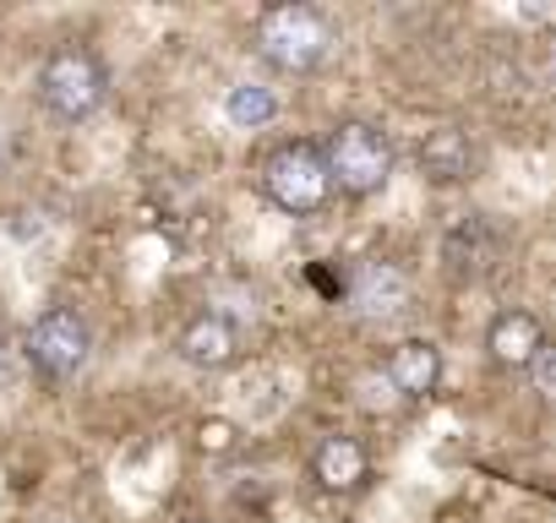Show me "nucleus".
I'll list each match as a JSON object with an SVG mask.
<instances>
[{"mask_svg":"<svg viewBox=\"0 0 556 523\" xmlns=\"http://www.w3.org/2000/svg\"><path fill=\"white\" fill-rule=\"evenodd\" d=\"M256 50L278 72L306 77V72L328 66V55H333V23L317 7H273L256 23Z\"/></svg>","mask_w":556,"mask_h":523,"instance_id":"1","label":"nucleus"},{"mask_svg":"<svg viewBox=\"0 0 556 523\" xmlns=\"http://www.w3.org/2000/svg\"><path fill=\"white\" fill-rule=\"evenodd\" d=\"M104 93H110V77H104V66H99L93 50L66 44V50H55V55L39 66V99H45V110L61 115V120H88V115H99Z\"/></svg>","mask_w":556,"mask_h":523,"instance_id":"2","label":"nucleus"},{"mask_svg":"<svg viewBox=\"0 0 556 523\" xmlns=\"http://www.w3.org/2000/svg\"><path fill=\"white\" fill-rule=\"evenodd\" d=\"M23 355H28V366H34L39 377L72 382V377L88 366V355H93V333H88V322H83L72 306H50L45 317H34Z\"/></svg>","mask_w":556,"mask_h":523,"instance_id":"3","label":"nucleus"},{"mask_svg":"<svg viewBox=\"0 0 556 523\" xmlns=\"http://www.w3.org/2000/svg\"><path fill=\"white\" fill-rule=\"evenodd\" d=\"M262 186L278 207L290 213H317L328 196H333V175H328V158L306 142H290L278 148L267 164H262Z\"/></svg>","mask_w":556,"mask_h":523,"instance_id":"4","label":"nucleus"},{"mask_svg":"<svg viewBox=\"0 0 556 523\" xmlns=\"http://www.w3.org/2000/svg\"><path fill=\"white\" fill-rule=\"evenodd\" d=\"M323 158H328L333 186H344V191H355V196L382 191L388 175H393V148H388V137H382L377 126H361V120H355V126H339Z\"/></svg>","mask_w":556,"mask_h":523,"instance_id":"5","label":"nucleus"},{"mask_svg":"<svg viewBox=\"0 0 556 523\" xmlns=\"http://www.w3.org/2000/svg\"><path fill=\"white\" fill-rule=\"evenodd\" d=\"M180 360L197 366V371H224L235 355H240V328L224 317V311H202L180 328Z\"/></svg>","mask_w":556,"mask_h":523,"instance_id":"6","label":"nucleus"},{"mask_svg":"<svg viewBox=\"0 0 556 523\" xmlns=\"http://www.w3.org/2000/svg\"><path fill=\"white\" fill-rule=\"evenodd\" d=\"M404 306H409V279L393 268V262H366V268L355 273V284H350V311L382 322V317H393V311H404Z\"/></svg>","mask_w":556,"mask_h":523,"instance_id":"7","label":"nucleus"},{"mask_svg":"<svg viewBox=\"0 0 556 523\" xmlns=\"http://www.w3.org/2000/svg\"><path fill=\"white\" fill-rule=\"evenodd\" d=\"M437 377H442V355H437L426 339H409V344H399V349H393L388 382H393V393H399V398H426V393L437 387Z\"/></svg>","mask_w":556,"mask_h":523,"instance_id":"8","label":"nucleus"},{"mask_svg":"<svg viewBox=\"0 0 556 523\" xmlns=\"http://www.w3.org/2000/svg\"><path fill=\"white\" fill-rule=\"evenodd\" d=\"M312 474H317L328 490L361 485V480H366V452H361V442H355V436H328V442L317 447V458H312Z\"/></svg>","mask_w":556,"mask_h":523,"instance_id":"9","label":"nucleus"},{"mask_svg":"<svg viewBox=\"0 0 556 523\" xmlns=\"http://www.w3.org/2000/svg\"><path fill=\"white\" fill-rule=\"evenodd\" d=\"M534 349H540V328H534V317L507 311V317L491 322V355H496L502 366H529Z\"/></svg>","mask_w":556,"mask_h":523,"instance_id":"10","label":"nucleus"},{"mask_svg":"<svg viewBox=\"0 0 556 523\" xmlns=\"http://www.w3.org/2000/svg\"><path fill=\"white\" fill-rule=\"evenodd\" d=\"M420 164H426V175H437V180H458V175H469V142H464V131H453V126L426 131Z\"/></svg>","mask_w":556,"mask_h":523,"instance_id":"11","label":"nucleus"},{"mask_svg":"<svg viewBox=\"0 0 556 523\" xmlns=\"http://www.w3.org/2000/svg\"><path fill=\"white\" fill-rule=\"evenodd\" d=\"M224 115H229V126L256 131V126H267V120L278 115V93L262 88V82H235V88L224 93Z\"/></svg>","mask_w":556,"mask_h":523,"instance_id":"12","label":"nucleus"},{"mask_svg":"<svg viewBox=\"0 0 556 523\" xmlns=\"http://www.w3.org/2000/svg\"><path fill=\"white\" fill-rule=\"evenodd\" d=\"M485 251H491V234H485V224L480 218H464L447 240H442V256L453 262V268H475V262H485Z\"/></svg>","mask_w":556,"mask_h":523,"instance_id":"13","label":"nucleus"},{"mask_svg":"<svg viewBox=\"0 0 556 523\" xmlns=\"http://www.w3.org/2000/svg\"><path fill=\"white\" fill-rule=\"evenodd\" d=\"M529 382H534V393L556 398V344H540V349H534V360H529Z\"/></svg>","mask_w":556,"mask_h":523,"instance_id":"14","label":"nucleus"},{"mask_svg":"<svg viewBox=\"0 0 556 523\" xmlns=\"http://www.w3.org/2000/svg\"><path fill=\"white\" fill-rule=\"evenodd\" d=\"M361 398H366L371 409H388V404H393L399 393H393V382H388V377H371V382L361 387Z\"/></svg>","mask_w":556,"mask_h":523,"instance_id":"15","label":"nucleus"},{"mask_svg":"<svg viewBox=\"0 0 556 523\" xmlns=\"http://www.w3.org/2000/svg\"><path fill=\"white\" fill-rule=\"evenodd\" d=\"M17 382H23V371H17V360L0 349V398H12L17 393Z\"/></svg>","mask_w":556,"mask_h":523,"instance_id":"16","label":"nucleus"},{"mask_svg":"<svg viewBox=\"0 0 556 523\" xmlns=\"http://www.w3.org/2000/svg\"><path fill=\"white\" fill-rule=\"evenodd\" d=\"M518 17H523V23H551L556 7H518Z\"/></svg>","mask_w":556,"mask_h":523,"instance_id":"17","label":"nucleus"},{"mask_svg":"<svg viewBox=\"0 0 556 523\" xmlns=\"http://www.w3.org/2000/svg\"><path fill=\"white\" fill-rule=\"evenodd\" d=\"M7 158H12V126L0 120V169H7Z\"/></svg>","mask_w":556,"mask_h":523,"instance_id":"18","label":"nucleus"},{"mask_svg":"<svg viewBox=\"0 0 556 523\" xmlns=\"http://www.w3.org/2000/svg\"><path fill=\"white\" fill-rule=\"evenodd\" d=\"M551 82H556V55H551Z\"/></svg>","mask_w":556,"mask_h":523,"instance_id":"19","label":"nucleus"}]
</instances>
